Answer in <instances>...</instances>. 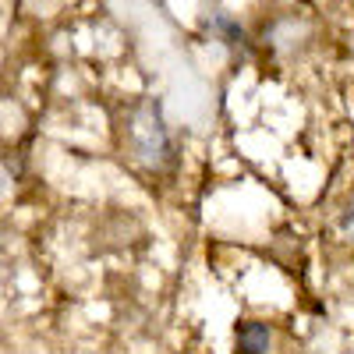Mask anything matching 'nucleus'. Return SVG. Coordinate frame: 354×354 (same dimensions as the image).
Wrapping results in <instances>:
<instances>
[{"label": "nucleus", "instance_id": "nucleus-2", "mask_svg": "<svg viewBox=\"0 0 354 354\" xmlns=\"http://www.w3.org/2000/svg\"><path fill=\"white\" fill-rule=\"evenodd\" d=\"M270 326H262V322H245L238 330V354H266L270 351Z\"/></svg>", "mask_w": 354, "mask_h": 354}, {"label": "nucleus", "instance_id": "nucleus-3", "mask_svg": "<svg viewBox=\"0 0 354 354\" xmlns=\"http://www.w3.org/2000/svg\"><path fill=\"white\" fill-rule=\"evenodd\" d=\"M209 32L220 39V43H227V46H238V43H245V28L234 21L227 11H209Z\"/></svg>", "mask_w": 354, "mask_h": 354}, {"label": "nucleus", "instance_id": "nucleus-4", "mask_svg": "<svg viewBox=\"0 0 354 354\" xmlns=\"http://www.w3.org/2000/svg\"><path fill=\"white\" fill-rule=\"evenodd\" d=\"M344 230L354 238V202H351V209H347V216H344Z\"/></svg>", "mask_w": 354, "mask_h": 354}, {"label": "nucleus", "instance_id": "nucleus-1", "mask_svg": "<svg viewBox=\"0 0 354 354\" xmlns=\"http://www.w3.org/2000/svg\"><path fill=\"white\" fill-rule=\"evenodd\" d=\"M128 138H131V149L135 156L153 167V170H167L174 163V142L163 121V110L156 100H142L131 117H128Z\"/></svg>", "mask_w": 354, "mask_h": 354}]
</instances>
